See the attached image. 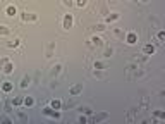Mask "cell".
I'll list each match as a JSON object with an SVG mask.
<instances>
[{"label":"cell","mask_w":165,"mask_h":124,"mask_svg":"<svg viewBox=\"0 0 165 124\" xmlns=\"http://www.w3.org/2000/svg\"><path fill=\"white\" fill-rule=\"evenodd\" d=\"M105 119H108V114L107 112H100V114H95L93 116V121L95 123H100V121H105Z\"/></svg>","instance_id":"cell-7"},{"label":"cell","mask_w":165,"mask_h":124,"mask_svg":"<svg viewBox=\"0 0 165 124\" xmlns=\"http://www.w3.org/2000/svg\"><path fill=\"white\" fill-rule=\"evenodd\" d=\"M95 76H96V78H103V73H102V71H95Z\"/></svg>","instance_id":"cell-29"},{"label":"cell","mask_w":165,"mask_h":124,"mask_svg":"<svg viewBox=\"0 0 165 124\" xmlns=\"http://www.w3.org/2000/svg\"><path fill=\"white\" fill-rule=\"evenodd\" d=\"M12 88H14V85H12L10 81H5V83L2 85V90H3L5 93H9V91H12Z\"/></svg>","instance_id":"cell-13"},{"label":"cell","mask_w":165,"mask_h":124,"mask_svg":"<svg viewBox=\"0 0 165 124\" xmlns=\"http://www.w3.org/2000/svg\"><path fill=\"white\" fill-rule=\"evenodd\" d=\"M41 112H43L45 116H48V117H53V119H60V112H59V110H55V109H52V107H45Z\"/></svg>","instance_id":"cell-1"},{"label":"cell","mask_w":165,"mask_h":124,"mask_svg":"<svg viewBox=\"0 0 165 124\" xmlns=\"http://www.w3.org/2000/svg\"><path fill=\"white\" fill-rule=\"evenodd\" d=\"M90 43H91L93 47H102V45H103V40H102L100 36H91Z\"/></svg>","instance_id":"cell-8"},{"label":"cell","mask_w":165,"mask_h":124,"mask_svg":"<svg viewBox=\"0 0 165 124\" xmlns=\"http://www.w3.org/2000/svg\"><path fill=\"white\" fill-rule=\"evenodd\" d=\"M141 2H148V0H141Z\"/></svg>","instance_id":"cell-32"},{"label":"cell","mask_w":165,"mask_h":124,"mask_svg":"<svg viewBox=\"0 0 165 124\" xmlns=\"http://www.w3.org/2000/svg\"><path fill=\"white\" fill-rule=\"evenodd\" d=\"M114 33H115V36H117V38H124V31H122V29L115 28V29H114Z\"/></svg>","instance_id":"cell-21"},{"label":"cell","mask_w":165,"mask_h":124,"mask_svg":"<svg viewBox=\"0 0 165 124\" xmlns=\"http://www.w3.org/2000/svg\"><path fill=\"white\" fill-rule=\"evenodd\" d=\"M83 91V85H76V86H72L71 90H69V95L71 97H76V95H79Z\"/></svg>","instance_id":"cell-6"},{"label":"cell","mask_w":165,"mask_h":124,"mask_svg":"<svg viewBox=\"0 0 165 124\" xmlns=\"http://www.w3.org/2000/svg\"><path fill=\"white\" fill-rule=\"evenodd\" d=\"M29 83H31V78H29V76H24V78L21 79V88H28Z\"/></svg>","instance_id":"cell-15"},{"label":"cell","mask_w":165,"mask_h":124,"mask_svg":"<svg viewBox=\"0 0 165 124\" xmlns=\"http://www.w3.org/2000/svg\"><path fill=\"white\" fill-rule=\"evenodd\" d=\"M119 17H121V14H117V12L108 14V16H105V22H114V21H117Z\"/></svg>","instance_id":"cell-10"},{"label":"cell","mask_w":165,"mask_h":124,"mask_svg":"<svg viewBox=\"0 0 165 124\" xmlns=\"http://www.w3.org/2000/svg\"><path fill=\"white\" fill-rule=\"evenodd\" d=\"M60 69H62V66H60V64L53 66V71H52V74H59V73H60Z\"/></svg>","instance_id":"cell-22"},{"label":"cell","mask_w":165,"mask_h":124,"mask_svg":"<svg viewBox=\"0 0 165 124\" xmlns=\"http://www.w3.org/2000/svg\"><path fill=\"white\" fill-rule=\"evenodd\" d=\"M86 3H88V0H76V2H74V5H77V7H81V9L86 7Z\"/></svg>","instance_id":"cell-20"},{"label":"cell","mask_w":165,"mask_h":124,"mask_svg":"<svg viewBox=\"0 0 165 124\" xmlns=\"http://www.w3.org/2000/svg\"><path fill=\"white\" fill-rule=\"evenodd\" d=\"M50 107H52V109H55V110H60V107H62V102L55 98V100H52V102H50Z\"/></svg>","instance_id":"cell-14"},{"label":"cell","mask_w":165,"mask_h":124,"mask_svg":"<svg viewBox=\"0 0 165 124\" xmlns=\"http://www.w3.org/2000/svg\"><path fill=\"white\" fill-rule=\"evenodd\" d=\"M112 54H114V50H112V48H107V50H105V54H103V57H107V59H108Z\"/></svg>","instance_id":"cell-25"},{"label":"cell","mask_w":165,"mask_h":124,"mask_svg":"<svg viewBox=\"0 0 165 124\" xmlns=\"http://www.w3.org/2000/svg\"><path fill=\"white\" fill-rule=\"evenodd\" d=\"M9 33H10V29H9L7 26H0V35H2V36H5V35H9Z\"/></svg>","instance_id":"cell-19"},{"label":"cell","mask_w":165,"mask_h":124,"mask_svg":"<svg viewBox=\"0 0 165 124\" xmlns=\"http://www.w3.org/2000/svg\"><path fill=\"white\" fill-rule=\"evenodd\" d=\"M72 24H74V17H72V14H65L64 19H62V26H64V29L72 28Z\"/></svg>","instance_id":"cell-2"},{"label":"cell","mask_w":165,"mask_h":124,"mask_svg":"<svg viewBox=\"0 0 165 124\" xmlns=\"http://www.w3.org/2000/svg\"><path fill=\"white\" fill-rule=\"evenodd\" d=\"M19 117H21L22 121H26V119H28V117H26V114H22V112H19Z\"/></svg>","instance_id":"cell-31"},{"label":"cell","mask_w":165,"mask_h":124,"mask_svg":"<svg viewBox=\"0 0 165 124\" xmlns=\"http://www.w3.org/2000/svg\"><path fill=\"white\" fill-rule=\"evenodd\" d=\"M21 19H22L24 22H34V21L38 19V16L33 14V12H24V14L21 16Z\"/></svg>","instance_id":"cell-3"},{"label":"cell","mask_w":165,"mask_h":124,"mask_svg":"<svg viewBox=\"0 0 165 124\" xmlns=\"http://www.w3.org/2000/svg\"><path fill=\"white\" fill-rule=\"evenodd\" d=\"M153 114H155L157 117H160V119H164V117H165V114H164V112H162V110H155Z\"/></svg>","instance_id":"cell-26"},{"label":"cell","mask_w":165,"mask_h":124,"mask_svg":"<svg viewBox=\"0 0 165 124\" xmlns=\"http://www.w3.org/2000/svg\"><path fill=\"white\" fill-rule=\"evenodd\" d=\"M93 67H95L96 71H105V69H107V64L102 62V60H95V62H93Z\"/></svg>","instance_id":"cell-9"},{"label":"cell","mask_w":165,"mask_h":124,"mask_svg":"<svg viewBox=\"0 0 165 124\" xmlns=\"http://www.w3.org/2000/svg\"><path fill=\"white\" fill-rule=\"evenodd\" d=\"M22 104H24L26 107H33V105H34V100H33L31 97H26V98H22Z\"/></svg>","instance_id":"cell-16"},{"label":"cell","mask_w":165,"mask_h":124,"mask_svg":"<svg viewBox=\"0 0 165 124\" xmlns=\"http://www.w3.org/2000/svg\"><path fill=\"white\" fill-rule=\"evenodd\" d=\"M126 41H127L129 45L138 43V35H136V33H133V31H131V33H127V35H126Z\"/></svg>","instance_id":"cell-4"},{"label":"cell","mask_w":165,"mask_h":124,"mask_svg":"<svg viewBox=\"0 0 165 124\" xmlns=\"http://www.w3.org/2000/svg\"><path fill=\"white\" fill-rule=\"evenodd\" d=\"M143 52H145V55H153V54H155V45L146 43V45L143 47Z\"/></svg>","instance_id":"cell-5"},{"label":"cell","mask_w":165,"mask_h":124,"mask_svg":"<svg viewBox=\"0 0 165 124\" xmlns=\"http://www.w3.org/2000/svg\"><path fill=\"white\" fill-rule=\"evenodd\" d=\"M157 36H158V40H160V41H164V40H165V33H164V31H158V35H157Z\"/></svg>","instance_id":"cell-27"},{"label":"cell","mask_w":165,"mask_h":124,"mask_svg":"<svg viewBox=\"0 0 165 124\" xmlns=\"http://www.w3.org/2000/svg\"><path fill=\"white\" fill-rule=\"evenodd\" d=\"M64 5H67V7H72V5H74V2H72V0H64Z\"/></svg>","instance_id":"cell-28"},{"label":"cell","mask_w":165,"mask_h":124,"mask_svg":"<svg viewBox=\"0 0 165 124\" xmlns=\"http://www.w3.org/2000/svg\"><path fill=\"white\" fill-rule=\"evenodd\" d=\"M12 105H15V107H19V105H22V98H21V97H15V98L12 100Z\"/></svg>","instance_id":"cell-18"},{"label":"cell","mask_w":165,"mask_h":124,"mask_svg":"<svg viewBox=\"0 0 165 124\" xmlns=\"http://www.w3.org/2000/svg\"><path fill=\"white\" fill-rule=\"evenodd\" d=\"M2 71H3V73H5V74H10V73H12V71H14V64H12V62H10V60H7V62H5V66H3V69H2Z\"/></svg>","instance_id":"cell-11"},{"label":"cell","mask_w":165,"mask_h":124,"mask_svg":"<svg viewBox=\"0 0 165 124\" xmlns=\"http://www.w3.org/2000/svg\"><path fill=\"white\" fill-rule=\"evenodd\" d=\"M81 112H83V114H86V116H90V114H91L93 110H91L90 107H83V109H81Z\"/></svg>","instance_id":"cell-24"},{"label":"cell","mask_w":165,"mask_h":124,"mask_svg":"<svg viewBox=\"0 0 165 124\" xmlns=\"http://www.w3.org/2000/svg\"><path fill=\"white\" fill-rule=\"evenodd\" d=\"M93 29L95 31H103L105 29V24H96V26H93Z\"/></svg>","instance_id":"cell-23"},{"label":"cell","mask_w":165,"mask_h":124,"mask_svg":"<svg viewBox=\"0 0 165 124\" xmlns=\"http://www.w3.org/2000/svg\"><path fill=\"white\" fill-rule=\"evenodd\" d=\"M5 14H7V16H10V17H12V16H15V14H17V9H15V7H14V5H9V7H7V9H5Z\"/></svg>","instance_id":"cell-12"},{"label":"cell","mask_w":165,"mask_h":124,"mask_svg":"<svg viewBox=\"0 0 165 124\" xmlns=\"http://www.w3.org/2000/svg\"><path fill=\"white\" fill-rule=\"evenodd\" d=\"M86 121H88V119H86L84 116H81V117H79V123H81V124H84V123H86Z\"/></svg>","instance_id":"cell-30"},{"label":"cell","mask_w":165,"mask_h":124,"mask_svg":"<svg viewBox=\"0 0 165 124\" xmlns=\"http://www.w3.org/2000/svg\"><path fill=\"white\" fill-rule=\"evenodd\" d=\"M19 45H21V40H14V41H9L7 43V48H15Z\"/></svg>","instance_id":"cell-17"}]
</instances>
